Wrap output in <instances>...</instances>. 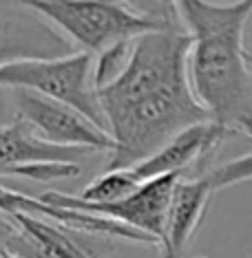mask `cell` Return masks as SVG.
<instances>
[{
    "label": "cell",
    "mask_w": 252,
    "mask_h": 258,
    "mask_svg": "<svg viewBox=\"0 0 252 258\" xmlns=\"http://www.w3.org/2000/svg\"><path fill=\"white\" fill-rule=\"evenodd\" d=\"M0 219L16 230V238L29 251L25 258H95L60 223L27 212L5 214Z\"/></svg>",
    "instance_id": "cell-11"
},
{
    "label": "cell",
    "mask_w": 252,
    "mask_h": 258,
    "mask_svg": "<svg viewBox=\"0 0 252 258\" xmlns=\"http://www.w3.org/2000/svg\"><path fill=\"white\" fill-rule=\"evenodd\" d=\"M93 75L95 55L86 51H73L60 57H25L0 64V89H25L58 99L107 128Z\"/></svg>",
    "instance_id": "cell-4"
},
{
    "label": "cell",
    "mask_w": 252,
    "mask_h": 258,
    "mask_svg": "<svg viewBox=\"0 0 252 258\" xmlns=\"http://www.w3.org/2000/svg\"><path fill=\"white\" fill-rule=\"evenodd\" d=\"M69 53H73V44L51 22L16 0H0V64Z\"/></svg>",
    "instance_id": "cell-8"
},
{
    "label": "cell",
    "mask_w": 252,
    "mask_h": 258,
    "mask_svg": "<svg viewBox=\"0 0 252 258\" xmlns=\"http://www.w3.org/2000/svg\"><path fill=\"white\" fill-rule=\"evenodd\" d=\"M208 179H210V183H213L215 192L224 190V187H230L234 183H241V181H250L252 179V152L210 170Z\"/></svg>",
    "instance_id": "cell-13"
},
{
    "label": "cell",
    "mask_w": 252,
    "mask_h": 258,
    "mask_svg": "<svg viewBox=\"0 0 252 258\" xmlns=\"http://www.w3.org/2000/svg\"><path fill=\"white\" fill-rule=\"evenodd\" d=\"M0 258H14V256H11V251L7 247H0Z\"/></svg>",
    "instance_id": "cell-14"
},
{
    "label": "cell",
    "mask_w": 252,
    "mask_h": 258,
    "mask_svg": "<svg viewBox=\"0 0 252 258\" xmlns=\"http://www.w3.org/2000/svg\"><path fill=\"white\" fill-rule=\"evenodd\" d=\"M181 174H166V177L148 179L133 192L131 197L122 199L117 203H84L78 195H64V192H46L40 199L44 203L62 210H78V212H89L97 216H107L117 223L133 227V230L146 234L162 245L164 234H166L168 210H171L173 192Z\"/></svg>",
    "instance_id": "cell-5"
},
{
    "label": "cell",
    "mask_w": 252,
    "mask_h": 258,
    "mask_svg": "<svg viewBox=\"0 0 252 258\" xmlns=\"http://www.w3.org/2000/svg\"><path fill=\"white\" fill-rule=\"evenodd\" d=\"M190 46L181 20L144 33L133 44L124 71L97 91L115 142L104 172L135 168L181 131L213 121L192 89Z\"/></svg>",
    "instance_id": "cell-1"
},
{
    "label": "cell",
    "mask_w": 252,
    "mask_h": 258,
    "mask_svg": "<svg viewBox=\"0 0 252 258\" xmlns=\"http://www.w3.org/2000/svg\"><path fill=\"white\" fill-rule=\"evenodd\" d=\"M11 256H14V254H11ZM14 258H20V256H14Z\"/></svg>",
    "instance_id": "cell-16"
},
{
    "label": "cell",
    "mask_w": 252,
    "mask_h": 258,
    "mask_svg": "<svg viewBox=\"0 0 252 258\" xmlns=\"http://www.w3.org/2000/svg\"><path fill=\"white\" fill-rule=\"evenodd\" d=\"M175 7L192 40L190 82L197 99L215 124L252 137V75L243 49L252 0H175Z\"/></svg>",
    "instance_id": "cell-2"
},
{
    "label": "cell",
    "mask_w": 252,
    "mask_h": 258,
    "mask_svg": "<svg viewBox=\"0 0 252 258\" xmlns=\"http://www.w3.org/2000/svg\"><path fill=\"white\" fill-rule=\"evenodd\" d=\"M245 62H248V69H250V75H252V53H250V51L245 53Z\"/></svg>",
    "instance_id": "cell-15"
},
{
    "label": "cell",
    "mask_w": 252,
    "mask_h": 258,
    "mask_svg": "<svg viewBox=\"0 0 252 258\" xmlns=\"http://www.w3.org/2000/svg\"><path fill=\"white\" fill-rule=\"evenodd\" d=\"M51 22L75 51L99 55L109 46L137 40L179 22L175 0H16Z\"/></svg>",
    "instance_id": "cell-3"
},
{
    "label": "cell",
    "mask_w": 252,
    "mask_h": 258,
    "mask_svg": "<svg viewBox=\"0 0 252 258\" xmlns=\"http://www.w3.org/2000/svg\"><path fill=\"white\" fill-rule=\"evenodd\" d=\"M142 185L133 170H109L102 172L97 179H93L89 185L78 195L80 201L84 203H117L122 199L131 197L137 187Z\"/></svg>",
    "instance_id": "cell-12"
},
{
    "label": "cell",
    "mask_w": 252,
    "mask_h": 258,
    "mask_svg": "<svg viewBox=\"0 0 252 258\" xmlns=\"http://www.w3.org/2000/svg\"><path fill=\"white\" fill-rule=\"evenodd\" d=\"M215 195V187L206 174L181 177L175 185L171 210H168L166 234L160 245L164 258H184L192 238L204 221L208 203Z\"/></svg>",
    "instance_id": "cell-10"
},
{
    "label": "cell",
    "mask_w": 252,
    "mask_h": 258,
    "mask_svg": "<svg viewBox=\"0 0 252 258\" xmlns=\"http://www.w3.org/2000/svg\"><path fill=\"white\" fill-rule=\"evenodd\" d=\"M86 155L91 152L49 144L22 119L0 126V177L33 181L73 179L82 172L80 159Z\"/></svg>",
    "instance_id": "cell-6"
},
{
    "label": "cell",
    "mask_w": 252,
    "mask_h": 258,
    "mask_svg": "<svg viewBox=\"0 0 252 258\" xmlns=\"http://www.w3.org/2000/svg\"><path fill=\"white\" fill-rule=\"evenodd\" d=\"M230 137L226 128H221L215 121L190 126L181 131L177 137H173L164 148H160L150 159L142 161L139 166L131 168L139 183L148 179L166 177V174H181L188 177L190 170H206L219 146Z\"/></svg>",
    "instance_id": "cell-9"
},
{
    "label": "cell",
    "mask_w": 252,
    "mask_h": 258,
    "mask_svg": "<svg viewBox=\"0 0 252 258\" xmlns=\"http://www.w3.org/2000/svg\"><path fill=\"white\" fill-rule=\"evenodd\" d=\"M11 93L18 119L29 124L49 144L62 148H80L91 155L113 150L115 142L107 128L97 126L73 106L25 89H16Z\"/></svg>",
    "instance_id": "cell-7"
}]
</instances>
